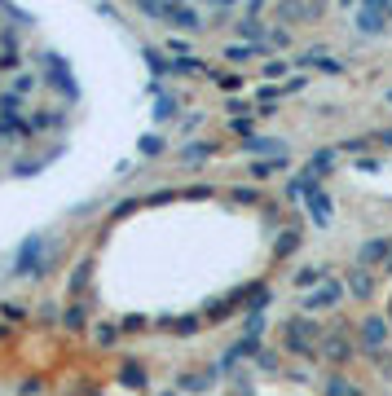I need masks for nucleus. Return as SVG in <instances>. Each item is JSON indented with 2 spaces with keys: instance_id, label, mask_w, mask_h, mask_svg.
Here are the masks:
<instances>
[{
  "instance_id": "nucleus-19",
  "label": "nucleus",
  "mask_w": 392,
  "mask_h": 396,
  "mask_svg": "<svg viewBox=\"0 0 392 396\" xmlns=\"http://www.w3.org/2000/svg\"><path fill=\"white\" fill-rule=\"evenodd\" d=\"M308 282H322V269H300L295 273V286H308Z\"/></svg>"
},
{
  "instance_id": "nucleus-27",
  "label": "nucleus",
  "mask_w": 392,
  "mask_h": 396,
  "mask_svg": "<svg viewBox=\"0 0 392 396\" xmlns=\"http://www.w3.org/2000/svg\"><path fill=\"white\" fill-rule=\"evenodd\" d=\"M176 330H181V334H194L198 321H194V317H181V321H176Z\"/></svg>"
},
{
  "instance_id": "nucleus-16",
  "label": "nucleus",
  "mask_w": 392,
  "mask_h": 396,
  "mask_svg": "<svg viewBox=\"0 0 392 396\" xmlns=\"http://www.w3.org/2000/svg\"><path fill=\"white\" fill-rule=\"evenodd\" d=\"M225 53H230V62H247V57H252L256 49H252V44H230Z\"/></svg>"
},
{
  "instance_id": "nucleus-15",
  "label": "nucleus",
  "mask_w": 392,
  "mask_h": 396,
  "mask_svg": "<svg viewBox=\"0 0 392 396\" xmlns=\"http://www.w3.org/2000/svg\"><path fill=\"white\" fill-rule=\"evenodd\" d=\"M282 167V159H265V163H252V176H273Z\"/></svg>"
},
{
  "instance_id": "nucleus-25",
  "label": "nucleus",
  "mask_w": 392,
  "mask_h": 396,
  "mask_svg": "<svg viewBox=\"0 0 392 396\" xmlns=\"http://www.w3.org/2000/svg\"><path fill=\"white\" fill-rule=\"evenodd\" d=\"M168 49H172L176 57H189V40H168Z\"/></svg>"
},
{
  "instance_id": "nucleus-13",
  "label": "nucleus",
  "mask_w": 392,
  "mask_h": 396,
  "mask_svg": "<svg viewBox=\"0 0 392 396\" xmlns=\"http://www.w3.org/2000/svg\"><path fill=\"white\" fill-rule=\"evenodd\" d=\"M207 154H212L207 141H189V150H181V159H185V163H203Z\"/></svg>"
},
{
  "instance_id": "nucleus-30",
  "label": "nucleus",
  "mask_w": 392,
  "mask_h": 396,
  "mask_svg": "<svg viewBox=\"0 0 392 396\" xmlns=\"http://www.w3.org/2000/svg\"><path fill=\"white\" fill-rule=\"evenodd\" d=\"M379 141H384V146H388V150H392V132H384V137H379Z\"/></svg>"
},
{
  "instance_id": "nucleus-6",
  "label": "nucleus",
  "mask_w": 392,
  "mask_h": 396,
  "mask_svg": "<svg viewBox=\"0 0 392 396\" xmlns=\"http://www.w3.org/2000/svg\"><path fill=\"white\" fill-rule=\"evenodd\" d=\"M384 22H388V9L384 5H362L357 9V27L362 31H384Z\"/></svg>"
},
{
  "instance_id": "nucleus-31",
  "label": "nucleus",
  "mask_w": 392,
  "mask_h": 396,
  "mask_svg": "<svg viewBox=\"0 0 392 396\" xmlns=\"http://www.w3.org/2000/svg\"><path fill=\"white\" fill-rule=\"evenodd\" d=\"M388 18H392V5H388Z\"/></svg>"
},
{
  "instance_id": "nucleus-26",
  "label": "nucleus",
  "mask_w": 392,
  "mask_h": 396,
  "mask_svg": "<svg viewBox=\"0 0 392 396\" xmlns=\"http://www.w3.org/2000/svg\"><path fill=\"white\" fill-rule=\"evenodd\" d=\"M181 388H207V379H203V375H185Z\"/></svg>"
},
{
  "instance_id": "nucleus-32",
  "label": "nucleus",
  "mask_w": 392,
  "mask_h": 396,
  "mask_svg": "<svg viewBox=\"0 0 392 396\" xmlns=\"http://www.w3.org/2000/svg\"><path fill=\"white\" fill-rule=\"evenodd\" d=\"M163 396H172V392H163Z\"/></svg>"
},
{
  "instance_id": "nucleus-20",
  "label": "nucleus",
  "mask_w": 392,
  "mask_h": 396,
  "mask_svg": "<svg viewBox=\"0 0 392 396\" xmlns=\"http://www.w3.org/2000/svg\"><path fill=\"white\" fill-rule=\"evenodd\" d=\"M66 326H71V330L84 326V308H80V304H75V308H66Z\"/></svg>"
},
{
  "instance_id": "nucleus-22",
  "label": "nucleus",
  "mask_w": 392,
  "mask_h": 396,
  "mask_svg": "<svg viewBox=\"0 0 392 396\" xmlns=\"http://www.w3.org/2000/svg\"><path fill=\"white\" fill-rule=\"evenodd\" d=\"M353 291H357V295H371V278H366V273L357 269V273H353Z\"/></svg>"
},
{
  "instance_id": "nucleus-2",
  "label": "nucleus",
  "mask_w": 392,
  "mask_h": 396,
  "mask_svg": "<svg viewBox=\"0 0 392 396\" xmlns=\"http://www.w3.org/2000/svg\"><path fill=\"white\" fill-rule=\"evenodd\" d=\"M243 150L247 154H273V159H282V154H287V141H282V137H247Z\"/></svg>"
},
{
  "instance_id": "nucleus-7",
  "label": "nucleus",
  "mask_w": 392,
  "mask_h": 396,
  "mask_svg": "<svg viewBox=\"0 0 392 396\" xmlns=\"http://www.w3.org/2000/svg\"><path fill=\"white\" fill-rule=\"evenodd\" d=\"M322 352L330 357V361H348V352H353V339H348V334H330V339H326V348H322Z\"/></svg>"
},
{
  "instance_id": "nucleus-18",
  "label": "nucleus",
  "mask_w": 392,
  "mask_h": 396,
  "mask_svg": "<svg viewBox=\"0 0 392 396\" xmlns=\"http://www.w3.org/2000/svg\"><path fill=\"white\" fill-rule=\"evenodd\" d=\"M57 124H62V115H57V111H53V115H35V119H31V128H57Z\"/></svg>"
},
{
  "instance_id": "nucleus-12",
  "label": "nucleus",
  "mask_w": 392,
  "mask_h": 396,
  "mask_svg": "<svg viewBox=\"0 0 392 396\" xmlns=\"http://www.w3.org/2000/svg\"><path fill=\"white\" fill-rule=\"evenodd\" d=\"M295 247H300V229H282V238H278V251H273V256H278V260H287Z\"/></svg>"
},
{
  "instance_id": "nucleus-1",
  "label": "nucleus",
  "mask_w": 392,
  "mask_h": 396,
  "mask_svg": "<svg viewBox=\"0 0 392 396\" xmlns=\"http://www.w3.org/2000/svg\"><path fill=\"white\" fill-rule=\"evenodd\" d=\"M313 339H317V326H313V321H304V317L287 321V343H291L300 357H313Z\"/></svg>"
},
{
  "instance_id": "nucleus-33",
  "label": "nucleus",
  "mask_w": 392,
  "mask_h": 396,
  "mask_svg": "<svg viewBox=\"0 0 392 396\" xmlns=\"http://www.w3.org/2000/svg\"><path fill=\"white\" fill-rule=\"evenodd\" d=\"M388 97H392V93H388Z\"/></svg>"
},
{
  "instance_id": "nucleus-10",
  "label": "nucleus",
  "mask_w": 392,
  "mask_h": 396,
  "mask_svg": "<svg viewBox=\"0 0 392 396\" xmlns=\"http://www.w3.org/2000/svg\"><path fill=\"white\" fill-rule=\"evenodd\" d=\"M168 22H176V27H185V31H194L203 18H198L194 9H185V5H172V18H168Z\"/></svg>"
},
{
  "instance_id": "nucleus-3",
  "label": "nucleus",
  "mask_w": 392,
  "mask_h": 396,
  "mask_svg": "<svg viewBox=\"0 0 392 396\" xmlns=\"http://www.w3.org/2000/svg\"><path fill=\"white\" fill-rule=\"evenodd\" d=\"M339 295H344V286H339V282H326L322 291L304 295V308H308V313H317V308H330V304H339Z\"/></svg>"
},
{
  "instance_id": "nucleus-24",
  "label": "nucleus",
  "mask_w": 392,
  "mask_h": 396,
  "mask_svg": "<svg viewBox=\"0 0 392 396\" xmlns=\"http://www.w3.org/2000/svg\"><path fill=\"white\" fill-rule=\"evenodd\" d=\"M265 75H269V79H282V75H287V62H269Z\"/></svg>"
},
{
  "instance_id": "nucleus-21",
  "label": "nucleus",
  "mask_w": 392,
  "mask_h": 396,
  "mask_svg": "<svg viewBox=\"0 0 392 396\" xmlns=\"http://www.w3.org/2000/svg\"><path fill=\"white\" fill-rule=\"evenodd\" d=\"M154 119H176V102H172V97H163V102H159V111H154Z\"/></svg>"
},
{
  "instance_id": "nucleus-8",
  "label": "nucleus",
  "mask_w": 392,
  "mask_h": 396,
  "mask_svg": "<svg viewBox=\"0 0 392 396\" xmlns=\"http://www.w3.org/2000/svg\"><path fill=\"white\" fill-rule=\"evenodd\" d=\"M388 251H392L388 238H371V243L362 247V264H379V260H388Z\"/></svg>"
},
{
  "instance_id": "nucleus-4",
  "label": "nucleus",
  "mask_w": 392,
  "mask_h": 396,
  "mask_svg": "<svg viewBox=\"0 0 392 396\" xmlns=\"http://www.w3.org/2000/svg\"><path fill=\"white\" fill-rule=\"evenodd\" d=\"M384 339H388V321H384V317H366V321H362V343L371 348V352H379Z\"/></svg>"
},
{
  "instance_id": "nucleus-17",
  "label": "nucleus",
  "mask_w": 392,
  "mask_h": 396,
  "mask_svg": "<svg viewBox=\"0 0 392 396\" xmlns=\"http://www.w3.org/2000/svg\"><path fill=\"white\" fill-rule=\"evenodd\" d=\"M216 84H221L225 93H239L243 88V75H230V70H225V75H216Z\"/></svg>"
},
{
  "instance_id": "nucleus-29",
  "label": "nucleus",
  "mask_w": 392,
  "mask_h": 396,
  "mask_svg": "<svg viewBox=\"0 0 392 396\" xmlns=\"http://www.w3.org/2000/svg\"><path fill=\"white\" fill-rule=\"evenodd\" d=\"M330 396H353V388H348V383H339V379H335V383H330Z\"/></svg>"
},
{
  "instance_id": "nucleus-14",
  "label": "nucleus",
  "mask_w": 392,
  "mask_h": 396,
  "mask_svg": "<svg viewBox=\"0 0 392 396\" xmlns=\"http://www.w3.org/2000/svg\"><path fill=\"white\" fill-rule=\"evenodd\" d=\"M137 146H141V154H146V159H154V154H159V150H163V141H159V137H154V132H146V137H141V141H137Z\"/></svg>"
},
{
  "instance_id": "nucleus-28",
  "label": "nucleus",
  "mask_w": 392,
  "mask_h": 396,
  "mask_svg": "<svg viewBox=\"0 0 392 396\" xmlns=\"http://www.w3.org/2000/svg\"><path fill=\"white\" fill-rule=\"evenodd\" d=\"M35 84H40V79H35V75H18V93H31Z\"/></svg>"
},
{
  "instance_id": "nucleus-9",
  "label": "nucleus",
  "mask_w": 392,
  "mask_h": 396,
  "mask_svg": "<svg viewBox=\"0 0 392 396\" xmlns=\"http://www.w3.org/2000/svg\"><path fill=\"white\" fill-rule=\"evenodd\" d=\"M304 62L317 66V70H326V75H344V62H335V57H326V53H308Z\"/></svg>"
},
{
  "instance_id": "nucleus-23",
  "label": "nucleus",
  "mask_w": 392,
  "mask_h": 396,
  "mask_svg": "<svg viewBox=\"0 0 392 396\" xmlns=\"http://www.w3.org/2000/svg\"><path fill=\"white\" fill-rule=\"evenodd\" d=\"M124 383H137V388H141V383H146V375H141L137 366H124Z\"/></svg>"
},
{
  "instance_id": "nucleus-5",
  "label": "nucleus",
  "mask_w": 392,
  "mask_h": 396,
  "mask_svg": "<svg viewBox=\"0 0 392 396\" xmlns=\"http://www.w3.org/2000/svg\"><path fill=\"white\" fill-rule=\"evenodd\" d=\"M304 202H308V211H313V225H330V198L322 194V185H313V189H308Z\"/></svg>"
},
{
  "instance_id": "nucleus-11",
  "label": "nucleus",
  "mask_w": 392,
  "mask_h": 396,
  "mask_svg": "<svg viewBox=\"0 0 392 396\" xmlns=\"http://www.w3.org/2000/svg\"><path fill=\"white\" fill-rule=\"evenodd\" d=\"M172 75H207V66L198 57H176L172 62Z\"/></svg>"
}]
</instances>
